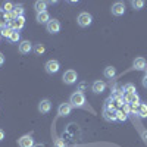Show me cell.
I'll return each instance as SVG.
<instances>
[{
    "label": "cell",
    "mask_w": 147,
    "mask_h": 147,
    "mask_svg": "<svg viewBox=\"0 0 147 147\" xmlns=\"http://www.w3.org/2000/svg\"><path fill=\"white\" fill-rule=\"evenodd\" d=\"M69 103L72 107H82L85 105V96L82 91H75L69 97Z\"/></svg>",
    "instance_id": "1"
},
{
    "label": "cell",
    "mask_w": 147,
    "mask_h": 147,
    "mask_svg": "<svg viewBox=\"0 0 147 147\" xmlns=\"http://www.w3.org/2000/svg\"><path fill=\"white\" fill-rule=\"evenodd\" d=\"M77 22H78V25L82 27V28H87L91 25V22H93V16L88 13V12H81V13L78 15L77 18Z\"/></svg>",
    "instance_id": "2"
},
{
    "label": "cell",
    "mask_w": 147,
    "mask_h": 147,
    "mask_svg": "<svg viewBox=\"0 0 147 147\" xmlns=\"http://www.w3.org/2000/svg\"><path fill=\"white\" fill-rule=\"evenodd\" d=\"M62 80H63V82H65V84L71 85V84H75V82H77V80H78V75H77V72L74 71V69H68V71L63 74Z\"/></svg>",
    "instance_id": "3"
},
{
    "label": "cell",
    "mask_w": 147,
    "mask_h": 147,
    "mask_svg": "<svg viewBox=\"0 0 147 147\" xmlns=\"http://www.w3.org/2000/svg\"><path fill=\"white\" fill-rule=\"evenodd\" d=\"M46 30H47V32H50V34H57L60 31V22L57 19H50L46 24Z\"/></svg>",
    "instance_id": "4"
},
{
    "label": "cell",
    "mask_w": 147,
    "mask_h": 147,
    "mask_svg": "<svg viewBox=\"0 0 147 147\" xmlns=\"http://www.w3.org/2000/svg\"><path fill=\"white\" fill-rule=\"evenodd\" d=\"M112 15H115V16H122L125 13V3H122V2H116V3H113L112 5Z\"/></svg>",
    "instance_id": "5"
},
{
    "label": "cell",
    "mask_w": 147,
    "mask_h": 147,
    "mask_svg": "<svg viewBox=\"0 0 147 147\" xmlns=\"http://www.w3.org/2000/svg\"><path fill=\"white\" fill-rule=\"evenodd\" d=\"M44 68H46V72L47 74H56L57 71H59V68H60V63L57 62V60H49V62H46V65H44Z\"/></svg>",
    "instance_id": "6"
},
{
    "label": "cell",
    "mask_w": 147,
    "mask_h": 147,
    "mask_svg": "<svg viewBox=\"0 0 147 147\" xmlns=\"http://www.w3.org/2000/svg\"><path fill=\"white\" fill-rule=\"evenodd\" d=\"M18 146L19 147H34V140L32 137L30 136V134H27V136H22L19 140H18Z\"/></svg>",
    "instance_id": "7"
},
{
    "label": "cell",
    "mask_w": 147,
    "mask_h": 147,
    "mask_svg": "<svg viewBox=\"0 0 147 147\" xmlns=\"http://www.w3.org/2000/svg\"><path fill=\"white\" fill-rule=\"evenodd\" d=\"M18 50H19V53H22V55H28V53L32 50V44H31L28 40H22V41L19 43V46H18Z\"/></svg>",
    "instance_id": "8"
},
{
    "label": "cell",
    "mask_w": 147,
    "mask_h": 147,
    "mask_svg": "<svg viewBox=\"0 0 147 147\" xmlns=\"http://www.w3.org/2000/svg\"><path fill=\"white\" fill-rule=\"evenodd\" d=\"M72 112V106L71 103H62L59 107H57V113L59 116H69Z\"/></svg>",
    "instance_id": "9"
},
{
    "label": "cell",
    "mask_w": 147,
    "mask_h": 147,
    "mask_svg": "<svg viewBox=\"0 0 147 147\" xmlns=\"http://www.w3.org/2000/svg\"><path fill=\"white\" fill-rule=\"evenodd\" d=\"M105 88H106V84H105V81H100V80L99 81H94L93 85H91V90L96 94H102L105 91Z\"/></svg>",
    "instance_id": "10"
},
{
    "label": "cell",
    "mask_w": 147,
    "mask_h": 147,
    "mask_svg": "<svg viewBox=\"0 0 147 147\" xmlns=\"http://www.w3.org/2000/svg\"><path fill=\"white\" fill-rule=\"evenodd\" d=\"M50 109H52V102L49 100V99H44L38 103V110L41 113H49L50 112Z\"/></svg>",
    "instance_id": "11"
},
{
    "label": "cell",
    "mask_w": 147,
    "mask_h": 147,
    "mask_svg": "<svg viewBox=\"0 0 147 147\" xmlns=\"http://www.w3.org/2000/svg\"><path fill=\"white\" fill-rule=\"evenodd\" d=\"M124 100L127 105H138L140 103V97L137 93H131V94H125Z\"/></svg>",
    "instance_id": "12"
},
{
    "label": "cell",
    "mask_w": 147,
    "mask_h": 147,
    "mask_svg": "<svg viewBox=\"0 0 147 147\" xmlns=\"http://www.w3.org/2000/svg\"><path fill=\"white\" fill-rule=\"evenodd\" d=\"M132 66H134V69H137V71H144L146 66H147V62H146L144 57H137L136 60H134Z\"/></svg>",
    "instance_id": "13"
},
{
    "label": "cell",
    "mask_w": 147,
    "mask_h": 147,
    "mask_svg": "<svg viewBox=\"0 0 147 147\" xmlns=\"http://www.w3.org/2000/svg\"><path fill=\"white\" fill-rule=\"evenodd\" d=\"M103 118L106 121H116V109H105L103 110Z\"/></svg>",
    "instance_id": "14"
},
{
    "label": "cell",
    "mask_w": 147,
    "mask_h": 147,
    "mask_svg": "<svg viewBox=\"0 0 147 147\" xmlns=\"http://www.w3.org/2000/svg\"><path fill=\"white\" fill-rule=\"evenodd\" d=\"M50 21V15H49V12H41V13H37V22L38 24H47Z\"/></svg>",
    "instance_id": "15"
},
{
    "label": "cell",
    "mask_w": 147,
    "mask_h": 147,
    "mask_svg": "<svg viewBox=\"0 0 147 147\" xmlns=\"http://www.w3.org/2000/svg\"><path fill=\"white\" fill-rule=\"evenodd\" d=\"M103 75H105L107 80L115 78V75H116V68H115V66H107V68H105Z\"/></svg>",
    "instance_id": "16"
},
{
    "label": "cell",
    "mask_w": 147,
    "mask_h": 147,
    "mask_svg": "<svg viewBox=\"0 0 147 147\" xmlns=\"http://www.w3.org/2000/svg\"><path fill=\"white\" fill-rule=\"evenodd\" d=\"M47 7V2H43V0H37L34 3V9L37 10V13H41V12H46Z\"/></svg>",
    "instance_id": "17"
},
{
    "label": "cell",
    "mask_w": 147,
    "mask_h": 147,
    "mask_svg": "<svg viewBox=\"0 0 147 147\" xmlns=\"http://www.w3.org/2000/svg\"><path fill=\"white\" fill-rule=\"evenodd\" d=\"M13 7H15V5L12 2H6V3L2 5V10L5 12V13H10V12H13Z\"/></svg>",
    "instance_id": "18"
},
{
    "label": "cell",
    "mask_w": 147,
    "mask_h": 147,
    "mask_svg": "<svg viewBox=\"0 0 147 147\" xmlns=\"http://www.w3.org/2000/svg\"><path fill=\"white\" fill-rule=\"evenodd\" d=\"M137 113H138L141 118H147V105H146V103H140Z\"/></svg>",
    "instance_id": "19"
},
{
    "label": "cell",
    "mask_w": 147,
    "mask_h": 147,
    "mask_svg": "<svg viewBox=\"0 0 147 147\" xmlns=\"http://www.w3.org/2000/svg\"><path fill=\"white\" fill-rule=\"evenodd\" d=\"M12 43H18L19 40H21V34H19V31H16V30H13L12 31V34H10V38H9Z\"/></svg>",
    "instance_id": "20"
},
{
    "label": "cell",
    "mask_w": 147,
    "mask_h": 147,
    "mask_svg": "<svg viewBox=\"0 0 147 147\" xmlns=\"http://www.w3.org/2000/svg\"><path fill=\"white\" fill-rule=\"evenodd\" d=\"M24 12H25V9H24L21 5H15V7H13V13H15L16 18H18V16H24Z\"/></svg>",
    "instance_id": "21"
},
{
    "label": "cell",
    "mask_w": 147,
    "mask_h": 147,
    "mask_svg": "<svg viewBox=\"0 0 147 147\" xmlns=\"http://www.w3.org/2000/svg\"><path fill=\"white\" fill-rule=\"evenodd\" d=\"M131 5H132V7L136 10H140V9L144 7V2H143V0H132Z\"/></svg>",
    "instance_id": "22"
},
{
    "label": "cell",
    "mask_w": 147,
    "mask_h": 147,
    "mask_svg": "<svg viewBox=\"0 0 147 147\" xmlns=\"http://www.w3.org/2000/svg\"><path fill=\"white\" fill-rule=\"evenodd\" d=\"M127 118H128V115L124 112V110H116V121L124 122V121H127Z\"/></svg>",
    "instance_id": "23"
},
{
    "label": "cell",
    "mask_w": 147,
    "mask_h": 147,
    "mask_svg": "<svg viewBox=\"0 0 147 147\" xmlns=\"http://www.w3.org/2000/svg\"><path fill=\"white\" fill-rule=\"evenodd\" d=\"M124 91H125V94H131V93H136L137 90H136V85L131 84V82H128L125 87H124Z\"/></svg>",
    "instance_id": "24"
},
{
    "label": "cell",
    "mask_w": 147,
    "mask_h": 147,
    "mask_svg": "<svg viewBox=\"0 0 147 147\" xmlns=\"http://www.w3.org/2000/svg\"><path fill=\"white\" fill-rule=\"evenodd\" d=\"M34 52H35V55H43L44 52H46V47H44V44H37L35 47H34Z\"/></svg>",
    "instance_id": "25"
},
{
    "label": "cell",
    "mask_w": 147,
    "mask_h": 147,
    "mask_svg": "<svg viewBox=\"0 0 147 147\" xmlns=\"http://www.w3.org/2000/svg\"><path fill=\"white\" fill-rule=\"evenodd\" d=\"M12 31H13V30H12V28L6 27L5 30H2V31H0V32H2V35H3V37H6V38H10V34H12Z\"/></svg>",
    "instance_id": "26"
},
{
    "label": "cell",
    "mask_w": 147,
    "mask_h": 147,
    "mask_svg": "<svg viewBox=\"0 0 147 147\" xmlns=\"http://www.w3.org/2000/svg\"><path fill=\"white\" fill-rule=\"evenodd\" d=\"M6 25H7V21L5 19V16H0V31L5 30V28H6Z\"/></svg>",
    "instance_id": "27"
},
{
    "label": "cell",
    "mask_w": 147,
    "mask_h": 147,
    "mask_svg": "<svg viewBox=\"0 0 147 147\" xmlns=\"http://www.w3.org/2000/svg\"><path fill=\"white\" fill-rule=\"evenodd\" d=\"M55 146H56V147H65V143L60 140V138H57V140L55 141Z\"/></svg>",
    "instance_id": "28"
},
{
    "label": "cell",
    "mask_w": 147,
    "mask_h": 147,
    "mask_svg": "<svg viewBox=\"0 0 147 147\" xmlns=\"http://www.w3.org/2000/svg\"><path fill=\"white\" fill-rule=\"evenodd\" d=\"M3 63H5V56H3V53H0V66Z\"/></svg>",
    "instance_id": "29"
},
{
    "label": "cell",
    "mask_w": 147,
    "mask_h": 147,
    "mask_svg": "<svg viewBox=\"0 0 147 147\" xmlns=\"http://www.w3.org/2000/svg\"><path fill=\"white\" fill-rule=\"evenodd\" d=\"M3 138H5V131H3V129H0V141H2Z\"/></svg>",
    "instance_id": "30"
},
{
    "label": "cell",
    "mask_w": 147,
    "mask_h": 147,
    "mask_svg": "<svg viewBox=\"0 0 147 147\" xmlns=\"http://www.w3.org/2000/svg\"><path fill=\"white\" fill-rule=\"evenodd\" d=\"M143 85H144V87L147 88V75H146V77L143 78Z\"/></svg>",
    "instance_id": "31"
},
{
    "label": "cell",
    "mask_w": 147,
    "mask_h": 147,
    "mask_svg": "<svg viewBox=\"0 0 147 147\" xmlns=\"http://www.w3.org/2000/svg\"><path fill=\"white\" fill-rule=\"evenodd\" d=\"M143 136H144V140H147V132H144Z\"/></svg>",
    "instance_id": "32"
},
{
    "label": "cell",
    "mask_w": 147,
    "mask_h": 147,
    "mask_svg": "<svg viewBox=\"0 0 147 147\" xmlns=\"http://www.w3.org/2000/svg\"><path fill=\"white\" fill-rule=\"evenodd\" d=\"M144 71H146V75H147V66H146V69H144Z\"/></svg>",
    "instance_id": "33"
}]
</instances>
